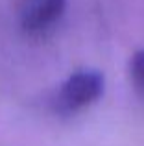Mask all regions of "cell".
I'll list each match as a JSON object with an SVG mask.
<instances>
[{"mask_svg": "<svg viewBox=\"0 0 144 146\" xmlns=\"http://www.w3.org/2000/svg\"><path fill=\"white\" fill-rule=\"evenodd\" d=\"M104 93V76L98 70H79L72 74L57 93V109L74 113L94 104Z\"/></svg>", "mask_w": 144, "mask_h": 146, "instance_id": "obj_1", "label": "cell"}, {"mask_svg": "<svg viewBox=\"0 0 144 146\" xmlns=\"http://www.w3.org/2000/svg\"><path fill=\"white\" fill-rule=\"evenodd\" d=\"M67 0H33L22 15V28L30 33H41L52 28L63 17Z\"/></svg>", "mask_w": 144, "mask_h": 146, "instance_id": "obj_2", "label": "cell"}, {"mask_svg": "<svg viewBox=\"0 0 144 146\" xmlns=\"http://www.w3.org/2000/svg\"><path fill=\"white\" fill-rule=\"evenodd\" d=\"M131 80L137 91L144 96V50L135 52L131 57Z\"/></svg>", "mask_w": 144, "mask_h": 146, "instance_id": "obj_3", "label": "cell"}]
</instances>
